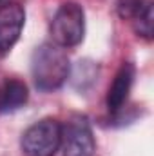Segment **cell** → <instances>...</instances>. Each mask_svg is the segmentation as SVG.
<instances>
[{"label": "cell", "mask_w": 154, "mask_h": 156, "mask_svg": "<svg viewBox=\"0 0 154 156\" xmlns=\"http://www.w3.org/2000/svg\"><path fill=\"white\" fill-rule=\"evenodd\" d=\"M31 73L40 91H54L62 87L71 73L67 53L54 42L40 44L31 56Z\"/></svg>", "instance_id": "obj_1"}, {"label": "cell", "mask_w": 154, "mask_h": 156, "mask_svg": "<svg viewBox=\"0 0 154 156\" xmlns=\"http://www.w3.org/2000/svg\"><path fill=\"white\" fill-rule=\"evenodd\" d=\"M85 13L76 2H65L58 7L51 22L53 42L60 47H73L83 40Z\"/></svg>", "instance_id": "obj_2"}, {"label": "cell", "mask_w": 154, "mask_h": 156, "mask_svg": "<svg viewBox=\"0 0 154 156\" xmlns=\"http://www.w3.org/2000/svg\"><path fill=\"white\" fill-rule=\"evenodd\" d=\"M22 151L26 156H54L62 145V123L54 118H44L22 134Z\"/></svg>", "instance_id": "obj_3"}, {"label": "cell", "mask_w": 154, "mask_h": 156, "mask_svg": "<svg viewBox=\"0 0 154 156\" xmlns=\"http://www.w3.org/2000/svg\"><path fill=\"white\" fill-rule=\"evenodd\" d=\"M64 156H94L96 142L89 120L82 115H75L62 127Z\"/></svg>", "instance_id": "obj_4"}, {"label": "cell", "mask_w": 154, "mask_h": 156, "mask_svg": "<svg viewBox=\"0 0 154 156\" xmlns=\"http://www.w3.org/2000/svg\"><path fill=\"white\" fill-rule=\"evenodd\" d=\"M26 11L18 2H5L0 5V55H5L20 38L24 29Z\"/></svg>", "instance_id": "obj_5"}, {"label": "cell", "mask_w": 154, "mask_h": 156, "mask_svg": "<svg viewBox=\"0 0 154 156\" xmlns=\"http://www.w3.org/2000/svg\"><path fill=\"white\" fill-rule=\"evenodd\" d=\"M134 66L132 64H123L120 67V71L116 73L114 80L109 87V93H107V109L111 113H118L127 98H129V93H131V87H132V82H134Z\"/></svg>", "instance_id": "obj_6"}, {"label": "cell", "mask_w": 154, "mask_h": 156, "mask_svg": "<svg viewBox=\"0 0 154 156\" xmlns=\"http://www.w3.org/2000/svg\"><path fill=\"white\" fill-rule=\"evenodd\" d=\"M27 98V85L20 80H9L0 94V113H13L20 109L22 105H26Z\"/></svg>", "instance_id": "obj_7"}, {"label": "cell", "mask_w": 154, "mask_h": 156, "mask_svg": "<svg viewBox=\"0 0 154 156\" xmlns=\"http://www.w3.org/2000/svg\"><path fill=\"white\" fill-rule=\"evenodd\" d=\"M134 22V31L143 37V38L151 40L154 35V11H152V4L151 2H145L143 9L132 18Z\"/></svg>", "instance_id": "obj_8"}, {"label": "cell", "mask_w": 154, "mask_h": 156, "mask_svg": "<svg viewBox=\"0 0 154 156\" xmlns=\"http://www.w3.org/2000/svg\"><path fill=\"white\" fill-rule=\"evenodd\" d=\"M145 5V0H118V15L123 20L134 18Z\"/></svg>", "instance_id": "obj_9"}]
</instances>
